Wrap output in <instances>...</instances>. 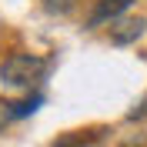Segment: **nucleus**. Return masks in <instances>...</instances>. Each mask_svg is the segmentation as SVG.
<instances>
[{
	"instance_id": "obj_7",
	"label": "nucleus",
	"mask_w": 147,
	"mask_h": 147,
	"mask_svg": "<svg viewBox=\"0 0 147 147\" xmlns=\"http://www.w3.org/2000/svg\"><path fill=\"white\" fill-rule=\"evenodd\" d=\"M140 117H147V94H144V100H140L134 110H127V120H140Z\"/></svg>"
},
{
	"instance_id": "obj_5",
	"label": "nucleus",
	"mask_w": 147,
	"mask_h": 147,
	"mask_svg": "<svg viewBox=\"0 0 147 147\" xmlns=\"http://www.w3.org/2000/svg\"><path fill=\"white\" fill-rule=\"evenodd\" d=\"M77 0H44V7L50 10V13H64V10H70Z\"/></svg>"
},
{
	"instance_id": "obj_1",
	"label": "nucleus",
	"mask_w": 147,
	"mask_h": 147,
	"mask_svg": "<svg viewBox=\"0 0 147 147\" xmlns=\"http://www.w3.org/2000/svg\"><path fill=\"white\" fill-rule=\"evenodd\" d=\"M47 74V60L37 54H13L0 64V84L3 87H17V90H30L40 77Z\"/></svg>"
},
{
	"instance_id": "obj_4",
	"label": "nucleus",
	"mask_w": 147,
	"mask_h": 147,
	"mask_svg": "<svg viewBox=\"0 0 147 147\" xmlns=\"http://www.w3.org/2000/svg\"><path fill=\"white\" fill-rule=\"evenodd\" d=\"M40 104H44V94H34V97H27V100H10V104H3V114H7V117H27V114H34Z\"/></svg>"
},
{
	"instance_id": "obj_2",
	"label": "nucleus",
	"mask_w": 147,
	"mask_h": 147,
	"mask_svg": "<svg viewBox=\"0 0 147 147\" xmlns=\"http://www.w3.org/2000/svg\"><path fill=\"white\" fill-rule=\"evenodd\" d=\"M144 30H147L144 17H120V20H114V27H110V40L117 47H127V44H134V40H140Z\"/></svg>"
},
{
	"instance_id": "obj_3",
	"label": "nucleus",
	"mask_w": 147,
	"mask_h": 147,
	"mask_svg": "<svg viewBox=\"0 0 147 147\" xmlns=\"http://www.w3.org/2000/svg\"><path fill=\"white\" fill-rule=\"evenodd\" d=\"M134 0H97V7L90 10V17H87V27H100L107 20H120V13L130 7Z\"/></svg>"
},
{
	"instance_id": "obj_8",
	"label": "nucleus",
	"mask_w": 147,
	"mask_h": 147,
	"mask_svg": "<svg viewBox=\"0 0 147 147\" xmlns=\"http://www.w3.org/2000/svg\"><path fill=\"white\" fill-rule=\"evenodd\" d=\"M3 120H7V114H0V130H3Z\"/></svg>"
},
{
	"instance_id": "obj_6",
	"label": "nucleus",
	"mask_w": 147,
	"mask_h": 147,
	"mask_svg": "<svg viewBox=\"0 0 147 147\" xmlns=\"http://www.w3.org/2000/svg\"><path fill=\"white\" fill-rule=\"evenodd\" d=\"M77 134H80V130H74V134L60 137V140H57L54 147H87V144H84V137H77Z\"/></svg>"
}]
</instances>
